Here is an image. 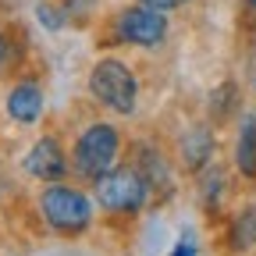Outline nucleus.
<instances>
[{
    "label": "nucleus",
    "instance_id": "11",
    "mask_svg": "<svg viewBox=\"0 0 256 256\" xmlns=\"http://www.w3.org/2000/svg\"><path fill=\"white\" fill-rule=\"evenodd\" d=\"M228 242H232L235 252H249V249H256V203H249V206H242L238 214H232Z\"/></svg>",
    "mask_w": 256,
    "mask_h": 256
},
{
    "label": "nucleus",
    "instance_id": "2",
    "mask_svg": "<svg viewBox=\"0 0 256 256\" xmlns=\"http://www.w3.org/2000/svg\"><path fill=\"white\" fill-rule=\"evenodd\" d=\"M86 86H89V96L96 104H100L104 110H110V114H118V118H132L136 110H139V96H142V86H139V75H136V68L128 60H121V57H100L89 68V78H86Z\"/></svg>",
    "mask_w": 256,
    "mask_h": 256
},
{
    "label": "nucleus",
    "instance_id": "17",
    "mask_svg": "<svg viewBox=\"0 0 256 256\" xmlns=\"http://www.w3.org/2000/svg\"><path fill=\"white\" fill-rule=\"evenodd\" d=\"M246 8H249V11H252V14H256V0H246Z\"/></svg>",
    "mask_w": 256,
    "mask_h": 256
},
{
    "label": "nucleus",
    "instance_id": "14",
    "mask_svg": "<svg viewBox=\"0 0 256 256\" xmlns=\"http://www.w3.org/2000/svg\"><path fill=\"white\" fill-rule=\"evenodd\" d=\"M142 4H150V8H156V11H164V14H171V11L185 8L188 0H142Z\"/></svg>",
    "mask_w": 256,
    "mask_h": 256
},
{
    "label": "nucleus",
    "instance_id": "7",
    "mask_svg": "<svg viewBox=\"0 0 256 256\" xmlns=\"http://www.w3.org/2000/svg\"><path fill=\"white\" fill-rule=\"evenodd\" d=\"M25 171L43 185H54V182L68 178L72 174V156L64 150L60 136H40L32 142V150L25 153Z\"/></svg>",
    "mask_w": 256,
    "mask_h": 256
},
{
    "label": "nucleus",
    "instance_id": "8",
    "mask_svg": "<svg viewBox=\"0 0 256 256\" xmlns=\"http://www.w3.org/2000/svg\"><path fill=\"white\" fill-rule=\"evenodd\" d=\"M132 164L142 171V178L150 182L153 192L160 188H171V156L164 153V146H156V142H132Z\"/></svg>",
    "mask_w": 256,
    "mask_h": 256
},
{
    "label": "nucleus",
    "instance_id": "9",
    "mask_svg": "<svg viewBox=\"0 0 256 256\" xmlns=\"http://www.w3.org/2000/svg\"><path fill=\"white\" fill-rule=\"evenodd\" d=\"M8 114L18 124H36L43 118V86L32 82V78L14 82L8 92Z\"/></svg>",
    "mask_w": 256,
    "mask_h": 256
},
{
    "label": "nucleus",
    "instance_id": "4",
    "mask_svg": "<svg viewBox=\"0 0 256 256\" xmlns=\"http://www.w3.org/2000/svg\"><path fill=\"white\" fill-rule=\"evenodd\" d=\"M40 210H43V220L50 224L54 232L60 235H78L92 224V200L89 192L75 188V185H64V182H54V185H43L40 192Z\"/></svg>",
    "mask_w": 256,
    "mask_h": 256
},
{
    "label": "nucleus",
    "instance_id": "12",
    "mask_svg": "<svg viewBox=\"0 0 256 256\" xmlns=\"http://www.w3.org/2000/svg\"><path fill=\"white\" fill-rule=\"evenodd\" d=\"M200 174H203L200 196H203L206 210H220L224 196H228V174H224V168H220V164H210V168H206V171H200Z\"/></svg>",
    "mask_w": 256,
    "mask_h": 256
},
{
    "label": "nucleus",
    "instance_id": "6",
    "mask_svg": "<svg viewBox=\"0 0 256 256\" xmlns=\"http://www.w3.org/2000/svg\"><path fill=\"white\" fill-rule=\"evenodd\" d=\"M217 156V136H214V124L210 121H196V124H185L182 136L174 142V160L178 168L188 174H200L214 164Z\"/></svg>",
    "mask_w": 256,
    "mask_h": 256
},
{
    "label": "nucleus",
    "instance_id": "10",
    "mask_svg": "<svg viewBox=\"0 0 256 256\" xmlns=\"http://www.w3.org/2000/svg\"><path fill=\"white\" fill-rule=\"evenodd\" d=\"M232 164H235L238 178L256 182V114H242L238 118V132H235V146H232Z\"/></svg>",
    "mask_w": 256,
    "mask_h": 256
},
{
    "label": "nucleus",
    "instance_id": "5",
    "mask_svg": "<svg viewBox=\"0 0 256 256\" xmlns=\"http://www.w3.org/2000/svg\"><path fill=\"white\" fill-rule=\"evenodd\" d=\"M150 182L142 178V171L136 164H118L114 171H107L100 182L92 185L96 206L107 214H139L150 200Z\"/></svg>",
    "mask_w": 256,
    "mask_h": 256
},
{
    "label": "nucleus",
    "instance_id": "16",
    "mask_svg": "<svg viewBox=\"0 0 256 256\" xmlns=\"http://www.w3.org/2000/svg\"><path fill=\"white\" fill-rule=\"evenodd\" d=\"M4 57H8V36L0 32V64H4Z\"/></svg>",
    "mask_w": 256,
    "mask_h": 256
},
{
    "label": "nucleus",
    "instance_id": "3",
    "mask_svg": "<svg viewBox=\"0 0 256 256\" xmlns=\"http://www.w3.org/2000/svg\"><path fill=\"white\" fill-rule=\"evenodd\" d=\"M168 32H171V18L164 11H156L142 0L121 8L110 18V40L114 46H132V50H156L168 43Z\"/></svg>",
    "mask_w": 256,
    "mask_h": 256
},
{
    "label": "nucleus",
    "instance_id": "13",
    "mask_svg": "<svg viewBox=\"0 0 256 256\" xmlns=\"http://www.w3.org/2000/svg\"><path fill=\"white\" fill-rule=\"evenodd\" d=\"M36 11H40V22H43V25H50V28H64V25H68V18H64L68 11L57 8V4H40Z\"/></svg>",
    "mask_w": 256,
    "mask_h": 256
},
{
    "label": "nucleus",
    "instance_id": "1",
    "mask_svg": "<svg viewBox=\"0 0 256 256\" xmlns=\"http://www.w3.org/2000/svg\"><path fill=\"white\" fill-rule=\"evenodd\" d=\"M72 174L96 185L107 171H114L121 164V156H124V136H121V128L107 118H96L89 121L82 132L75 136L72 150Z\"/></svg>",
    "mask_w": 256,
    "mask_h": 256
},
{
    "label": "nucleus",
    "instance_id": "15",
    "mask_svg": "<svg viewBox=\"0 0 256 256\" xmlns=\"http://www.w3.org/2000/svg\"><path fill=\"white\" fill-rule=\"evenodd\" d=\"M171 256H196V242H192V238H188V235H185V238H182V242H178V249H174V252H171Z\"/></svg>",
    "mask_w": 256,
    "mask_h": 256
}]
</instances>
